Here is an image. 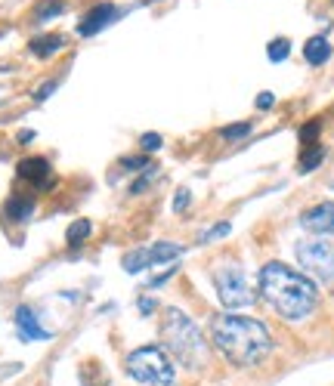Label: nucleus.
I'll use <instances>...</instances> for the list:
<instances>
[{
	"label": "nucleus",
	"instance_id": "obj_1",
	"mask_svg": "<svg viewBox=\"0 0 334 386\" xmlns=\"http://www.w3.org/2000/svg\"><path fill=\"white\" fill-rule=\"evenodd\" d=\"M211 346L236 368H254L273 353V334L260 318L220 312L211 318Z\"/></svg>",
	"mask_w": 334,
	"mask_h": 386
},
{
	"label": "nucleus",
	"instance_id": "obj_2",
	"mask_svg": "<svg viewBox=\"0 0 334 386\" xmlns=\"http://www.w3.org/2000/svg\"><path fill=\"white\" fill-rule=\"evenodd\" d=\"M260 297L275 309V316L285 321H303L316 312L319 306V288L316 281L294 266L273 260L260 269L257 275Z\"/></svg>",
	"mask_w": 334,
	"mask_h": 386
},
{
	"label": "nucleus",
	"instance_id": "obj_3",
	"mask_svg": "<svg viewBox=\"0 0 334 386\" xmlns=\"http://www.w3.org/2000/svg\"><path fill=\"white\" fill-rule=\"evenodd\" d=\"M161 340H165L167 355L183 368H204L208 364V353L211 343L204 340V334L198 331V325L192 321L186 312L180 309H165V318H161Z\"/></svg>",
	"mask_w": 334,
	"mask_h": 386
},
{
	"label": "nucleus",
	"instance_id": "obj_4",
	"mask_svg": "<svg viewBox=\"0 0 334 386\" xmlns=\"http://www.w3.org/2000/svg\"><path fill=\"white\" fill-rule=\"evenodd\" d=\"M124 371L130 374V380L146 383V386H174L176 380L174 359L167 355L165 346H155V343L133 349L124 362Z\"/></svg>",
	"mask_w": 334,
	"mask_h": 386
},
{
	"label": "nucleus",
	"instance_id": "obj_5",
	"mask_svg": "<svg viewBox=\"0 0 334 386\" xmlns=\"http://www.w3.org/2000/svg\"><path fill=\"white\" fill-rule=\"evenodd\" d=\"M294 256L301 263V272H307L312 281H322L334 291V245L322 238H303L294 245Z\"/></svg>",
	"mask_w": 334,
	"mask_h": 386
},
{
	"label": "nucleus",
	"instance_id": "obj_6",
	"mask_svg": "<svg viewBox=\"0 0 334 386\" xmlns=\"http://www.w3.org/2000/svg\"><path fill=\"white\" fill-rule=\"evenodd\" d=\"M214 284H217V297L226 309H248L254 303V294L248 288V278L241 266H223L214 272Z\"/></svg>",
	"mask_w": 334,
	"mask_h": 386
},
{
	"label": "nucleus",
	"instance_id": "obj_7",
	"mask_svg": "<svg viewBox=\"0 0 334 386\" xmlns=\"http://www.w3.org/2000/svg\"><path fill=\"white\" fill-rule=\"evenodd\" d=\"M121 16H124V10H118L115 3L103 0V3L90 6V10L81 16V22H77V34H81V38H93V34H99L103 28L115 25Z\"/></svg>",
	"mask_w": 334,
	"mask_h": 386
},
{
	"label": "nucleus",
	"instance_id": "obj_8",
	"mask_svg": "<svg viewBox=\"0 0 334 386\" xmlns=\"http://www.w3.org/2000/svg\"><path fill=\"white\" fill-rule=\"evenodd\" d=\"M13 327H16L19 340L22 343H47L53 340V331H47L44 325H40V316L31 309V306H16V312H13Z\"/></svg>",
	"mask_w": 334,
	"mask_h": 386
},
{
	"label": "nucleus",
	"instance_id": "obj_9",
	"mask_svg": "<svg viewBox=\"0 0 334 386\" xmlns=\"http://www.w3.org/2000/svg\"><path fill=\"white\" fill-rule=\"evenodd\" d=\"M301 226L310 235H334V201H319L301 213Z\"/></svg>",
	"mask_w": 334,
	"mask_h": 386
},
{
	"label": "nucleus",
	"instance_id": "obj_10",
	"mask_svg": "<svg viewBox=\"0 0 334 386\" xmlns=\"http://www.w3.org/2000/svg\"><path fill=\"white\" fill-rule=\"evenodd\" d=\"M16 176L25 183H31L34 189H50V183H53V167H50L47 158L31 155V158H22L16 164Z\"/></svg>",
	"mask_w": 334,
	"mask_h": 386
},
{
	"label": "nucleus",
	"instance_id": "obj_11",
	"mask_svg": "<svg viewBox=\"0 0 334 386\" xmlns=\"http://www.w3.org/2000/svg\"><path fill=\"white\" fill-rule=\"evenodd\" d=\"M66 34H38V38L28 40V49H31V56H38V59H50V56L62 53L66 49Z\"/></svg>",
	"mask_w": 334,
	"mask_h": 386
},
{
	"label": "nucleus",
	"instance_id": "obj_12",
	"mask_svg": "<svg viewBox=\"0 0 334 386\" xmlns=\"http://www.w3.org/2000/svg\"><path fill=\"white\" fill-rule=\"evenodd\" d=\"M34 198L31 195H13L10 201L3 204V217L10 219V223H28V219L34 217Z\"/></svg>",
	"mask_w": 334,
	"mask_h": 386
},
{
	"label": "nucleus",
	"instance_id": "obj_13",
	"mask_svg": "<svg viewBox=\"0 0 334 386\" xmlns=\"http://www.w3.org/2000/svg\"><path fill=\"white\" fill-rule=\"evenodd\" d=\"M331 44H328V38H322V34H319V38H310L307 44H303V59L310 62V65H325V62L331 59Z\"/></svg>",
	"mask_w": 334,
	"mask_h": 386
},
{
	"label": "nucleus",
	"instance_id": "obj_14",
	"mask_svg": "<svg viewBox=\"0 0 334 386\" xmlns=\"http://www.w3.org/2000/svg\"><path fill=\"white\" fill-rule=\"evenodd\" d=\"M121 266H124V272H130V275L152 269V256H149V247H133V250H127L124 260H121Z\"/></svg>",
	"mask_w": 334,
	"mask_h": 386
},
{
	"label": "nucleus",
	"instance_id": "obj_15",
	"mask_svg": "<svg viewBox=\"0 0 334 386\" xmlns=\"http://www.w3.org/2000/svg\"><path fill=\"white\" fill-rule=\"evenodd\" d=\"M90 235H93V223H90L87 217L75 219V223H68L66 229V245L68 247H81L84 241H90Z\"/></svg>",
	"mask_w": 334,
	"mask_h": 386
},
{
	"label": "nucleus",
	"instance_id": "obj_16",
	"mask_svg": "<svg viewBox=\"0 0 334 386\" xmlns=\"http://www.w3.org/2000/svg\"><path fill=\"white\" fill-rule=\"evenodd\" d=\"M149 256H152V266H165V263L183 256V247L174 245V241H155V245L149 247Z\"/></svg>",
	"mask_w": 334,
	"mask_h": 386
},
{
	"label": "nucleus",
	"instance_id": "obj_17",
	"mask_svg": "<svg viewBox=\"0 0 334 386\" xmlns=\"http://www.w3.org/2000/svg\"><path fill=\"white\" fill-rule=\"evenodd\" d=\"M62 13H66V0H40V3L34 6V22L47 25V22H53L56 16H62Z\"/></svg>",
	"mask_w": 334,
	"mask_h": 386
},
{
	"label": "nucleus",
	"instance_id": "obj_18",
	"mask_svg": "<svg viewBox=\"0 0 334 386\" xmlns=\"http://www.w3.org/2000/svg\"><path fill=\"white\" fill-rule=\"evenodd\" d=\"M251 130H254L251 121H241V124H226V127H220L217 137L223 139V142H238V139H245Z\"/></svg>",
	"mask_w": 334,
	"mask_h": 386
},
{
	"label": "nucleus",
	"instance_id": "obj_19",
	"mask_svg": "<svg viewBox=\"0 0 334 386\" xmlns=\"http://www.w3.org/2000/svg\"><path fill=\"white\" fill-rule=\"evenodd\" d=\"M322 161H325V148L319 146V142H316V146H307V148H303V155H301V173L316 170Z\"/></svg>",
	"mask_w": 334,
	"mask_h": 386
},
{
	"label": "nucleus",
	"instance_id": "obj_20",
	"mask_svg": "<svg viewBox=\"0 0 334 386\" xmlns=\"http://www.w3.org/2000/svg\"><path fill=\"white\" fill-rule=\"evenodd\" d=\"M266 56H269V62H285L288 56H291V40H285V38H275V40H269V47H266Z\"/></svg>",
	"mask_w": 334,
	"mask_h": 386
},
{
	"label": "nucleus",
	"instance_id": "obj_21",
	"mask_svg": "<svg viewBox=\"0 0 334 386\" xmlns=\"http://www.w3.org/2000/svg\"><path fill=\"white\" fill-rule=\"evenodd\" d=\"M319 130H322V121H307V124L301 127V142H303V148H307V146H316V142H319Z\"/></svg>",
	"mask_w": 334,
	"mask_h": 386
},
{
	"label": "nucleus",
	"instance_id": "obj_22",
	"mask_svg": "<svg viewBox=\"0 0 334 386\" xmlns=\"http://www.w3.org/2000/svg\"><path fill=\"white\" fill-rule=\"evenodd\" d=\"M229 232H232V226L223 219V223L211 226L208 232H202V238H198V241H202V245H211V241H217V238H226V235H229Z\"/></svg>",
	"mask_w": 334,
	"mask_h": 386
},
{
	"label": "nucleus",
	"instance_id": "obj_23",
	"mask_svg": "<svg viewBox=\"0 0 334 386\" xmlns=\"http://www.w3.org/2000/svg\"><path fill=\"white\" fill-rule=\"evenodd\" d=\"M165 146V139L158 137V133H143V137H139V148H143L146 155H152V152H158V148Z\"/></svg>",
	"mask_w": 334,
	"mask_h": 386
},
{
	"label": "nucleus",
	"instance_id": "obj_24",
	"mask_svg": "<svg viewBox=\"0 0 334 386\" xmlns=\"http://www.w3.org/2000/svg\"><path fill=\"white\" fill-rule=\"evenodd\" d=\"M152 161L146 155H133V158H121V170H149Z\"/></svg>",
	"mask_w": 334,
	"mask_h": 386
},
{
	"label": "nucleus",
	"instance_id": "obj_25",
	"mask_svg": "<svg viewBox=\"0 0 334 386\" xmlns=\"http://www.w3.org/2000/svg\"><path fill=\"white\" fill-rule=\"evenodd\" d=\"M59 90V81H47V84H40L38 90H34V102H47L53 93Z\"/></svg>",
	"mask_w": 334,
	"mask_h": 386
},
{
	"label": "nucleus",
	"instance_id": "obj_26",
	"mask_svg": "<svg viewBox=\"0 0 334 386\" xmlns=\"http://www.w3.org/2000/svg\"><path fill=\"white\" fill-rule=\"evenodd\" d=\"M189 204H192V192H189V189H176V198H174V210H176V213H183Z\"/></svg>",
	"mask_w": 334,
	"mask_h": 386
},
{
	"label": "nucleus",
	"instance_id": "obj_27",
	"mask_svg": "<svg viewBox=\"0 0 334 386\" xmlns=\"http://www.w3.org/2000/svg\"><path fill=\"white\" fill-rule=\"evenodd\" d=\"M137 309H139V316H152V312L158 309V303H155L152 297H139L137 300Z\"/></svg>",
	"mask_w": 334,
	"mask_h": 386
},
{
	"label": "nucleus",
	"instance_id": "obj_28",
	"mask_svg": "<svg viewBox=\"0 0 334 386\" xmlns=\"http://www.w3.org/2000/svg\"><path fill=\"white\" fill-rule=\"evenodd\" d=\"M254 105H257V109H273V105H275V96H273V93H269V90H263L260 96H257V102H254Z\"/></svg>",
	"mask_w": 334,
	"mask_h": 386
},
{
	"label": "nucleus",
	"instance_id": "obj_29",
	"mask_svg": "<svg viewBox=\"0 0 334 386\" xmlns=\"http://www.w3.org/2000/svg\"><path fill=\"white\" fill-rule=\"evenodd\" d=\"M170 275H176V266H170V269H167V272L155 275V278H152V281H149V288H161V284H165V281H167V278H170Z\"/></svg>",
	"mask_w": 334,
	"mask_h": 386
},
{
	"label": "nucleus",
	"instance_id": "obj_30",
	"mask_svg": "<svg viewBox=\"0 0 334 386\" xmlns=\"http://www.w3.org/2000/svg\"><path fill=\"white\" fill-rule=\"evenodd\" d=\"M16 139H19V146H28V142L34 139V130H22V133H19Z\"/></svg>",
	"mask_w": 334,
	"mask_h": 386
}]
</instances>
